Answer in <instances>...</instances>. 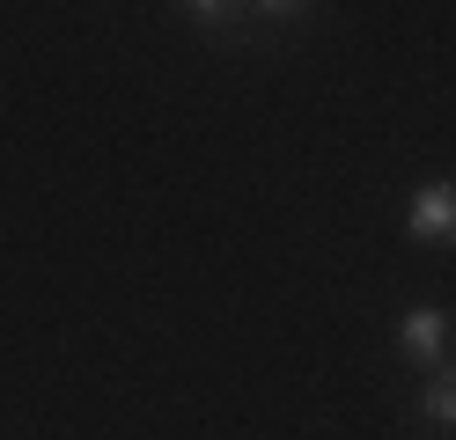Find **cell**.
Returning <instances> with one entry per match:
<instances>
[{"label": "cell", "instance_id": "obj_1", "mask_svg": "<svg viewBox=\"0 0 456 440\" xmlns=\"http://www.w3.org/2000/svg\"><path fill=\"white\" fill-rule=\"evenodd\" d=\"M397 352H405V367L442 374L449 367V316L435 301H412L405 316H397Z\"/></svg>", "mask_w": 456, "mask_h": 440}, {"label": "cell", "instance_id": "obj_2", "mask_svg": "<svg viewBox=\"0 0 456 440\" xmlns=\"http://www.w3.org/2000/svg\"><path fill=\"white\" fill-rule=\"evenodd\" d=\"M405 235L412 243H456V184L435 176V184H419L405 198Z\"/></svg>", "mask_w": 456, "mask_h": 440}, {"label": "cell", "instance_id": "obj_3", "mask_svg": "<svg viewBox=\"0 0 456 440\" xmlns=\"http://www.w3.org/2000/svg\"><path fill=\"white\" fill-rule=\"evenodd\" d=\"M419 411H427V426H456V367H442V374H427V396H419Z\"/></svg>", "mask_w": 456, "mask_h": 440}]
</instances>
